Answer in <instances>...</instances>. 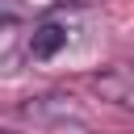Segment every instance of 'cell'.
<instances>
[{"label":"cell","instance_id":"6da1fadb","mask_svg":"<svg viewBox=\"0 0 134 134\" xmlns=\"http://www.w3.org/2000/svg\"><path fill=\"white\" fill-rule=\"evenodd\" d=\"M92 92L117 109H134V67L130 63H113V67H100L92 80Z\"/></svg>","mask_w":134,"mask_h":134},{"label":"cell","instance_id":"7a4b0ae2","mask_svg":"<svg viewBox=\"0 0 134 134\" xmlns=\"http://www.w3.org/2000/svg\"><path fill=\"white\" fill-rule=\"evenodd\" d=\"M67 42H71L67 21L46 17V21H38V25H34V34H29V42H25V54H29L34 63H46V59H54V54H59Z\"/></svg>","mask_w":134,"mask_h":134},{"label":"cell","instance_id":"3957f363","mask_svg":"<svg viewBox=\"0 0 134 134\" xmlns=\"http://www.w3.org/2000/svg\"><path fill=\"white\" fill-rule=\"evenodd\" d=\"M21 113L34 121H59V117H71V96H63V92L29 96V105H21Z\"/></svg>","mask_w":134,"mask_h":134},{"label":"cell","instance_id":"277c9868","mask_svg":"<svg viewBox=\"0 0 134 134\" xmlns=\"http://www.w3.org/2000/svg\"><path fill=\"white\" fill-rule=\"evenodd\" d=\"M50 134H96V130L80 117H59V121H50Z\"/></svg>","mask_w":134,"mask_h":134},{"label":"cell","instance_id":"5b68a950","mask_svg":"<svg viewBox=\"0 0 134 134\" xmlns=\"http://www.w3.org/2000/svg\"><path fill=\"white\" fill-rule=\"evenodd\" d=\"M17 13H21V0H0V25H8Z\"/></svg>","mask_w":134,"mask_h":134},{"label":"cell","instance_id":"8992f818","mask_svg":"<svg viewBox=\"0 0 134 134\" xmlns=\"http://www.w3.org/2000/svg\"><path fill=\"white\" fill-rule=\"evenodd\" d=\"M59 8H88V4H96V0H54Z\"/></svg>","mask_w":134,"mask_h":134},{"label":"cell","instance_id":"52a82bcc","mask_svg":"<svg viewBox=\"0 0 134 134\" xmlns=\"http://www.w3.org/2000/svg\"><path fill=\"white\" fill-rule=\"evenodd\" d=\"M0 134H21V130H13V126H0Z\"/></svg>","mask_w":134,"mask_h":134}]
</instances>
